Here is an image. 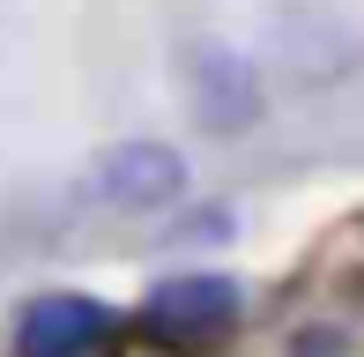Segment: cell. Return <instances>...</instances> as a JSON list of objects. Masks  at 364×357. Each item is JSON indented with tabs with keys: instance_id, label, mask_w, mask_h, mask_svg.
Returning <instances> with one entry per match:
<instances>
[{
	"instance_id": "6da1fadb",
	"label": "cell",
	"mask_w": 364,
	"mask_h": 357,
	"mask_svg": "<svg viewBox=\"0 0 364 357\" xmlns=\"http://www.w3.org/2000/svg\"><path fill=\"white\" fill-rule=\"evenodd\" d=\"M178 97L193 127L216 142H238L260 127V68L230 38H186L178 45Z\"/></svg>"
},
{
	"instance_id": "7a4b0ae2",
	"label": "cell",
	"mask_w": 364,
	"mask_h": 357,
	"mask_svg": "<svg viewBox=\"0 0 364 357\" xmlns=\"http://www.w3.org/2000/svg\"><path fill=\"white\" fill-rule=\"evenodd\" d=\"M238 320H245V290L230 283V275H164L156 290L141 298V313H134V328L149 335V343H164V350H216L238 335Z\"/></svg>"
},
{
	"instance_id": "3957f363",
	"label": "cell",
	"mask_w": 364,
	"mask_h": 357,
	"mask_svg": "<svg viewBox=\"0 0 364 357\" xmlns=\"http://www.w3.org/2000/svg\"><path fill=\"white\" fill-rule=\"evenodd\" d=\"M82 193L112 216H156L186 193V156L171 142H112V149L90 156L82 171Z\"/></svg>"
},
{
	"instance_id": "277c9868",
	"label": "cell",
	"mask_w": 364,
	"mask_h": 357,
	"mask_svg": "<svg viewBox=\"0 0 364 357\" xmlns=\"http://www.w3.org/2000/svg\"><path fill=\"white\" fill-rule=\"evenodd\" d=\"M112 335V305L90 290H45L15 313V357H82Z\"/></svg>"
},
{
	"instance_id": "5b68a950",
	"label": "cell",
	"mask_w": 364,
	"mask_h": 357,
	"mask_svg": "<svg viewBox=\"0 0 364 357\" xmlns=\"http://www.w3.org/2000/svg\"><path fill=\"white\" fill-rule=\"evenodd\" d=\"M230 238V208H201V216H178L171 238H156V246H216Z\"/></svg>"
},
{
	"instance_id": "8992f818",
	"label": "cell",
	"mask_w": 364,
	"mask_h": 357,
	"mask_svg": "<svg viewBox=\"0 0 364 357\" xmlns=\"http://www.w3.org/2000/svg\"><path fill=\"white\" fill-rule=\"evenodd\" d=\"M290 357H350V343H342L335 328H305V335L290 343Z\"/></svg>"
}]
</instances>
